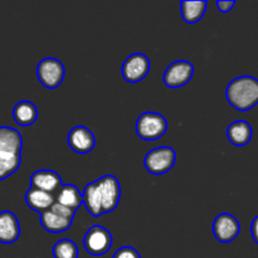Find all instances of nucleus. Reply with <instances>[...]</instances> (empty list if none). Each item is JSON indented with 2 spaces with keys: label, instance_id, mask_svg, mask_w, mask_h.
Here are the masks:
<instances>
[{
  "label": "nucleus",
  "instance_id": "obj_1",
  "mask_svg": "<svg viewBox=\"0 0 258 258\" xmlns=\"http://www.w3.org/2000/svg\"><path fill=\"white\" fill-rule=\"evenodd\" d=\"M23 139L17 128L0 126V180L9 178L22 163Z\"/></svg>",
  "mask_w": 258,
  "mask_h": 258
},
{
  "label": "nucleus",
  "instance_id": "obj_2",
  "mask_svg": "<svg viewBox=\"0 0 258 258\" xmlns=\"http://www.w3.org/2000/svg\"><path fill=\"white\" fill-rule=\"evenodd\" d=\"M226 97L237 111H249L258 105V80L252 76L234 78L227 86Z\"/></svg>",
  "mask_w": 258,
  "mask_h": 258
},
{
  "label": "nucleus",
  "instance_id": "obj_3",
  "mask_svg": "<svg viewBox=\"0 0 258 258\" xmlns=\"http://www.w3.org/2000/svg\"><path fill=\"white\" fill-rule=\"evenodd\" d=\"M166 130H168L166 118L158 112H144L136 121V134L143 140H158L165 135Z\"/></svg>",
  "mask_w": 258,
  "mask_h": 258
},
{
  "label": "nucleus",
  "instance_id": "obj_4",
  "mask_svg": "<svg viewBox=\"0 0 258 258\" xmlns=\"http://www.w3.org/2000/svg\"><path fill=\"white\" fill-rule=\"evenodd\" d=\"M176 160L175 150L170 146H160L149 151L144 159L145 169L154 175H163L173 169Z\"/></svg>",
  "mask_w": 258,
  "mask_h": 258
},
{
  "label": "nucleus",
  "instance_id": "obj_5",
  "mask_svg": "<svg viewBox=\"0 0 258 258\" xmlns=\"http://www.w3.org/2000/svg\"><path fill=\"white\" fill-rule=\"evenodd\" d=\"M95 183L97 186L103 214L115 211L121 198V186L118 179L113 175H105L97 179Z\"/></svg>",
  "mask_w": 258,
  "mask_h": 258
},
{
  "label": "nucleus",
  "instance_id": "obj_6",
  "mask_svg": "<svg viewBox=\"0 0 258 258\" xmlns=\"http://www.w3.org/2000/svg\"><path fill=\"white\" fill-rule=\"evenodd\" d=\"M64 66L60 60L48 57L40 60L37 66V77L45 88H57L64 80Z\"/></svg>",
  "mask_w": 258,
  "mask_h": 258
},
{
  "label": "nucleus",
  "instance_id": "obj_7",
  "mask_svg": "<svg viewBox=\"0 0 258 258\" xmlns=\"http://www.w3.org/2000/svg\"><path fill=\"white\" fill-rule=\"evenodd\" d=\"M85 249L92 256H102L112 247V236L101 226H92L83 238Z\"/></svg>",
  "mask_w": 258,
  "mask_h": 258
},
{
  "label": "nucleus",
  "instance_id": "obj_8",
  "mask_svg": "<svg viewBox=\"0 0 258 258\" xmlns=\"http://www.w3.org/2000/svg\"><path fill=\"white\" fill-rule=\"evenodd\" d=\"M150 72V59L143 53H134L128 55L122 64V77L128 83H138L143 81Z\"/></svg>",
  "mask_w": 258,
  "mask_h": 258
},
{
  "label": "nucleus",
  "instance_id": "obj_9",
  "mask_svg": "<svg viewBox=\"0 0 258 258\" xmlns=\"http://www.w3.org/2000/svg\"><path fill=\"white\" fill-rule=\"evenodd\" d=\"M194 66L188 60L173 62L164 72V83L170 88H179L189 83L193 78Z\"/></svg>",
  "mask_w": 258,
  "mask_h": 258
},
{
  "label": "nucleus",
  "instance_id": "obj_10",
  "mask_svg": "<svg viewBox=\"0 0 258 258\" xmlns=\"http://www.w3.org/2000/svg\"><path fill=\"white\" fill-rule=\"evenodd\" d=\"M241 232L239 222L229 213H222L216 217L213 222V234L221 243H231L238 237Z\"/></svg>",
  "mask_w": 258,
  "mask_h": 258
},
{
  "label": "nucleus",
  "instance_id": "obj_11",
  "mask_svg": "<svg viewBox=\"0 0 258 258\" xmlns=\"http://www.w3.org/2000/svg\"><path fill=\"white\" fill-rule=\"evenodd\" d=\"M67 143L75 153L88 154L95 148L96 139L90 128L86 126H76L68 134Z\"/></svg>",
  "mask_w": 258,
  "mask_h": 258
},
{
  "label": "nucleus",
  "instance_id": "obj_12",
  "mask_svg": "<svg viewBox=\"0 0 258 258\" xmlns=\"http://www.w3.org/2000/svg\"><path fill=\"white\" fill-rule=\"evenodd\" d=\"M30 186L48 193L57 194L63 186L59 174L53 170H38L30 176Z\"/></svg>",
  "mask_w": 258,
  "mask_h": 258
},
{
  "label": "nucleus",
  "instance_id": "obj_13",
  "mask_svg": "<svg viewBox=\"0 0 258 258\" xmlns=\"http://www.w3.org/2000/svg\"><path fill=\"white\" fill-rule=\"evenodd\" d=\"M20 236V224L17 216L9 211L0 212V243H14Z\"/></svg>",
  "mask_w": 258,
  "mask_h": 258
},
{
  "label": "nucleus",
  "instance_id": "obj_14",
  "mask_svg": "<svg viewBox=\"0 0 258 258\" xmlns=\"http://www.w3.org/2000/svg\"><path fill=\"white\" fill-rule=\"evenodd\" d=\"M25 202L27 206L34 212L42 214L43 212H47L54 206L55 203V196L48 191L39 190L30 186L25 193Z\"/></svg>",
  "mask_w": 258,
  "mask_h": 258
},
{
  "label": "nucleus",
  "instance_id": "obj_15",
  "mask_svg": "<svg viewBox=\"0 0 258 258\" xmlns=\"http://www.w3.org/2000/svg\"><path fill=\"white\" fill-rule=\"evenodd\" d=\"M251 125L244 120H238L232 122L227 127V138L234 146H246L252 139Z\"/></svg>",
  "mask_w": 258,
  "mask_h": 258
},
{
  "label": "nucleus",
  "instance_id": "obj_16",
  "mask_svg": "<svg viewBox=\"0 0 258 258\" xmlns=\"http://www.w3.org/2000/svg\"><path fill=\"white\" fill-rule=\"evenodd\" d=\"M72 222L73 219L64 218V217L54 213L52 209L43 212L40 214V224L49 233H62V232H66L72 226Z\"/></svg>",
  "mask_w": 258,
  "mask_h": 258
},
{
  "label": "nucleus",
  "instance_id": "obj_17",
  "mask_svg": "<svg viewBox=\"0 0 258 258\" xmlns=\"http://www.w3.org/2000/svg\"><path fill=\"white\" fill-rule=\"evenodd\" d=\"M13 118L19 126H30L37 121L38 108L30 101H20L13 108Z\"/></svg>",
  "mask_w": 258,
  "mask_h": 258
},
{
  "label": "nucleus",
  "instance_id": "obj_18",
  "mask_svg": "<svg viewBox=\"0 0 258 258\" xmlns=\"http://www.w3.org/2000/svg\"><path fill=\"white\" fill-rule=\"evenodd\" d=\"M55 202L76 212L83 203V198L77 186L72 184H63L59 191L55 194Z\"/></svg>",
  "mask_w": 258,
  "mask_h": 258
},
{
  "label": "nucleus",
  "instance_id": "obj_19",
  "mask_svg": "<svg viewBox=\"0 0 258 258\" xmlns=\"http://www.w3.org/2000/svg\"><path fill=\"white\" fill-rule=\"evenodd\" d=\"M208 3L206 0L201 2H181V17L188 24H194L198 23L203 18L204 13L207 10Z\"/></svg>",
  "mask_w": 258,
  "mask_h": 258
},
{
  "label": "nucleus",
  "instance_id": "obj_20",
  "mask_svg": "<svg viewBox=\"0 0 258 258\" xmlns=\"http://www.w3.org/2000/svg\"><path fill=\"white\" fill-rule=\"evenodd\" d=\"M82 198H83V204L87 208L88 213L91 214L92 217H100L102 216V206H101V201L100 197H98V191H97V186H96V183L87 184L85 186V190L82 193Z\"/></svg>",
  "mask_w": 258,
  "mask_h": 258
},
{
  "label": "nucleus",
  "instance_id": "obj_21",
  "mask_svg": "<svg viewBox=\"0 0 258 258\" xmlns=\"http://www.w3.org/2000/svg\"><path fill=\"white\" fill-rule=\"evenodd\" d=\"M54 258H78L77 244L72 239H60L53 247Z\"/></svg>",
  "mask_w": 258,
  "mask_h": 258
},
{
  "label": "nucleus",
  "instance_id": "obj_22",
  "mask_svg": "<svg viewBox=\"0 0 258 258\" xmlns=\"http://www.w3.org/2000/svg\"><path fill=\"white\" fill-rule=\"evenodd\" d=\"M113 258H141L140 253L134 247L125 246L118 248L113 254Z\"/></svg>",
  "mask_w": 258,
  "mask_h": 258
},
{
  "label": "nucleus",
  "instance_id": "obj_23",
  "mask_svg": "<svg viewBox=\"0 0 258 258\" xmlns=\"http://www.w3.org/2000/svg\"><path fill=\"white\" fill-rule=\"evenodd\" d=\"M50 209H52L54 213H57V214H59V216L64 217V218H70V219L75 218V213H76L75 211H72V209L67 208V207H64V206H62V204L57 203V202H55L54 206H53Z\"/></svg>",
  "mask_w": 258,
  "mask_h": 258
},
{
  "label": "nucleus",
  "instance_id": "obj_24",
  "mask_svg": "<svg viewBox=\"0 0 258 258\" xmlns=\"http://www.w3.org/2000/svg\"><path fill=\"white\" fill-rule=\"evenodd\" d=\"M236 5V2L231 0V2H224V0H218L217 2V8L219 9V12L222 13H228L231 12L232 8Z\"/></svg>",
  "mask_w": 258,
  "mask_h": 258
},
{
  "label": "nucleus",
  "instance_id": "obj_25",
  "mask_svg": "<svg viewBox=\"0 0 258 258\" xmlns=\"http://www.w3.org/2000/svg\"><path fill=\"white\" fill-rule=\"evenodd\" d=\"M251 234H252V238H253L254 242L258 244V216L253 219V221H252Z\"/></svg>",
  "mask_w": 258,
  "mask_h": 258
}]
</instances>
